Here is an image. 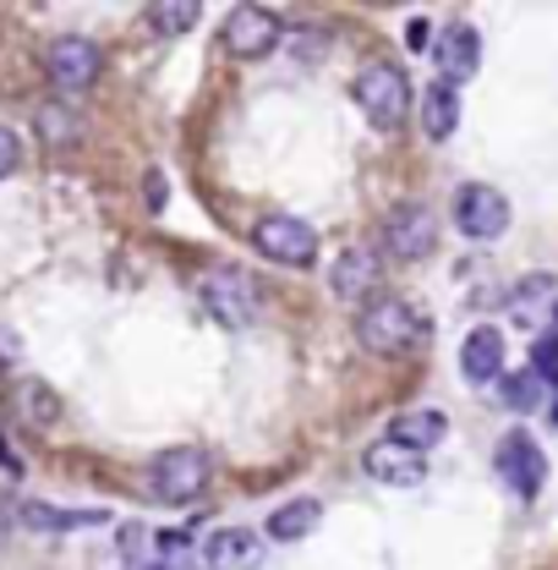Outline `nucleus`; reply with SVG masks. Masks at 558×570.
Masks as SVG:
<instances>
[{
  "instance_id": "1",
  "label": "nucleus",
  "mask_w": 558,
  "mask_h": 570,
  "mask_svg": "<svg viewBox=\"0 0 558 570\" xmlns=\"http://www.w3.org/2000/svg\"><path fill=\"white\" fill-rule=\"evenodd\" d=\"M427 318H421L411 302H400V296H378V302H367L361 313H356V341H361V352L372 356H406L417 352L421 341H427Z\"/></svg>"
},
{
  "instance_id": "2",
  "label": "nucleus",
  "mask_w": 558,
  "mask_h": 570,
  "mask_svg": "<svg viewBox=\"0 0 558 570\" xmlns=\"http://www.w3.org/2000/svg\"><path fill=\"white\" fill-rule=\"evenodd\" d=\"M209 472H213V461L203 450H192V444L165 450V455L148 461V494L165 499V504H187V499H198L209 489Z\"/></svg>"
},
{
  "instance_id": "3",
  "label": "nucleus",
  "mask_w": 558,
  "mask_h": 570,
  "mask_svg": "<svg viewBox=\"0 0 558 570\" xmlns=\"http://www.w3.org/2000/svg\"><path fill=\"white\" fill-rule=\"evenodd\" d=\"M356 105L367 110L372 127L395 132V127L406 121V110H411V82H406V71L389 67V61L361 67V77H356Z\"/></svg>"
},
{
  "instance_id": "4",
  "label": "nucleus",
  "mask_w": 558,
  "mask_h": 570,
  "mask_svg": "<svg viewBox=\"0 0 558 570\" xmlns=\"http://www.w3.org/2000/svg\"><path fill=\"white\" fill-rule=\"evenodd\" d=\"M492 472H498V483H504L515 499H537L542 494V483H548V455L537 450L531 433L515 428V433L498 439V450H492Z\"/></svg>"
},
{
  "instance_id": "5",
  "label": "nucleus",
  "mask_w": 558,
  "mask_h": 570,
  "mask_svg": "<svg viewBox=\"0 0 558 570\" xmlns=\"http://www.w3.org/2000/svg\"><path fill=\"white\" fill-rule=\"evenodd\" d=\"M252 247H258L263 258L285 264V269H307V264L318 258V230H312L307 219H296V214H263V219L252 225Z\"/></svg>"
},
{
  "instance_id": "6",
  "label": "nucleus",
  "mask_w": 558,
  "mask_h": 570,
  "mask_svg": "<svg viewBox=\"0 0 558 570\" xmlns=\"http://www.w3.org/2000/svg\"><path fill=\"white\" fill-rule=\"evenodd\" d=\"M203 307L225 330H247L258 318V285H252V275H241L236 264H213L203 275Z\"/></svg>"
},
{
  "instance_id": "7",
  "label": "nucleus",
  "mask_w": 558,
  "mask_h": 570,
  "mask_svg": "<svg viewBox=\"0 0 558 570\" xmlns=\"http://www.w3.org/2000/svg\"><path fill=\"white\" fill-rule=\"evenodd\" d=\"M432 242H438V219L427 204H395L389 219H383V253L389 258H400V264H417L432 253Z\"/></svg>"
},
{
  "instance_id": "8",
  "label": "nucleus",
  "mask_w": 558,
  "mask_h": 570,
  "mask_svg": "<svg viewBox=\"0 0 558 570\" xmlns=\"http://www.w3.org/2000/svg\"><path fill=\"white\" fill-rule=\"evenodd\" d=\"M455 225L471 236V242H492L509 230V198L498 187H482V181H466L455 193Z\"/></svg>"
},
{
  "instance_id": "9",
  "label": "nucleus",
  "mask_w": 558,
  "mask_h": 570,
  "mask_svg": "<svg viewBox=\"0 0 558 570\" xmlns=\"http://www.w3.org/2000/svg\"><path fill=\"white\" fill-rule=\"evenodd\" d=\"M44 67H50V77H56V88H67V94H88V88L99 82V71H104V56H99V45H93V39H82V33H61V39L50 45Z\"/></svg>"
},
{
  "instance_id": "10",
  "label": "nucleus",
  "mask_w": 558,
  "mask_h": 570,
  "mask_svg": "<svg viewBox=\"0 0 558 570\" xmlns=\"http://www.w3.org/2000/svg\"><path fill=\"white\" fill-rule=\"evenodd\" d=\"M279 45V17L263 6H236L230 22H225V50L241 56V61H263Z\"/></svg>"
},
{
  "instance_id": "11",
  "label": "nucleus",
  "mask_w": 558,
  "mask_h": 570,
  "mask_svg": "<svg viewBox=\"0 0 558 570\" xmlns=\"http://www.w3.org/2000/svg\"><path fill=\"white\" fill-rule=\"evenodd\" d=\"M361 466H367V478L383 483V489H417V483H427V455H411V450H400V444H389V439H378V444L361 455Z\"/></svg>"
},
{
  "instance_id": "12",
  "label": "nucleus",
  "mask_w": 558,
  "mask_h": 570,
  "mask_svg": "<svg viewBox=\"0 0 558 570\" xmlns=\"http://www.w3.org/2000/svg\"><path fill=\"white\" fill-rule=\"evenodd\" d=\"M438 67H444V82H449V88L471 82L477 67H482V33H477L471 22H449V28L438 33Z\"/></svg>"
},
{
  "instance_id": "13",
  "label": "nucleus",
  "mask_w": 558,
  "mask_h": 570,
  "mask_svg": "<svg viewBox=\"0 0 558 570\" xmlns=\"http://www.w3.org/2000/svg\"><path fill=\"white\" fill-rule=\"evenodd\" d=\"M203 566L209 570H258L263 566V538L252 527H219L203 543Z\"/></svg>"
},
{
  "instance_id": "14",
  "label": "nucleus",
  "mask_w": 558,
  "mask_h": 570,
  "mask_svg": "<svg viewBox=\"0 0 558 570\" xmlns=\"http://www.w3.org/2000/svg\"><path fill=\"white\" fill-rule=\"evenodd\" d=\"M460 373H466V384H498V373H504V335L492 324H477L460 341Z\"/></svg>"
},
{
  "instance_id": "15",
  "label": "nucleus",
  "mask_w": 558,
  "mask_h": 570,
  "mask_svg": "<svg viewBox=\"0 0 558 570\" xmlns=\"http://www.w3.org/2000/svg\"><path fill=\"white\" fill-rule=\"evenodd\" d=\"M372 285H378V253L372 247H346L335 258V269H329V291L340 302H361Z\"/></svg>"
},
{
  "instance_id": "16",
  "label": "nucleus",
  "mask_w": 558,
  "mask_h": 570,
  "mask_svg": "<svg viewBox=\"0 0 558 570\" xmlns=\"http://www.w3.org/2000/svg\"><path fill=\"white\" fill-rule=\"evenodd\" d=\"M444 433H449V417H444L438 406H417V412H400V417H395L389 444H400V450H411V455H427L432 444H444Z\"/></svg>"
},
{
  "instance_id": "17",
  "label": "nucleus",
  "mask_w": 558,
  "mask_h": 570,
  "mask_svg": "<svg viewBox=\"0 0 558 570\" xmlns=\"http://www.w3.org/2000/svg\"><path fill=\"white\" fill-rule=\"evenodd\" d=\"M17 521L28 532H77V527H104L110 515L104 510H61V504H44V499H22Z\"/></svg>"
},
{
  "instance_id": "18",
  "label": "nucleus",
  "mask_w": 558,
  "mask_h": 570,
  "mask_svg": "<svg viewBox=\"0 0 558 570\" xmlns=\"http://www.w3.org/2000/svg\"><path fill=\"white\" fill-rule=\"evenodd\" d=\"M509 307H515V324L548 335V330H554V275H531V281H520L515 285V296H509Z\"/></svg>"
},
{
  "instance_id": "19",
  "label": "nucleus",
  "mask_w": 558,
  "mask_h": 570,
  "mask_svg": "<svg viewBox=\"0 0 558 570\" xmlns=\"http://www.w3.org/2000/svg\"><path fill=\"white\" fill-rule=\"evenodd\" d=\"M455 127H460V94H455L449 82H432V88L421 94V132L432 142H444Z\"/></svg>"
},
{
  "instance_id": "20",
  "label": "nucleus",
  "mask_w": 558,
  "mask_h": 570,
  "mask_svg": "<svg viewBox=\"0 0 558 570\" xmlns=\"http://www.w3.org/2000/svg\"><path fill=\"white\" fill-rule=\"evenodd\" d=\"M318 521H323V504H318V499H290V504H279L275 515H269V538L296 543V538L318 532Z\"/></svg>"
},
{
  "instance_id": "21",
  "label": "nucleus",
  "mask_w": 558,
  "mask_h": 570,
  "mask_svg": "<svg viewBox=\"0 0 558 570\" xmlns=\"http://www.w3.org/2000/svg\"><path fill=\"white\" fill-rule=\"evenodd\" d=\"M11 406H17V412H22L28 423H39V428L61 417V395H56V390H50L44 379H22V384L11 390Z\"/></svg>"
},
{
  "instance_id": "22",
  "label": "nucleus",
  "mask_w": 558,
  "mask_h": 570,
  "mask_svg": "<svg viewBox=\"0 0 558 570\" xmlns=\"http://www.w3.org/2000/svg\"><path fill=\"white\" fill-rule=\"evenodd\" d=\"M498 401L526 417V412H537L548 401V384H537L531 373H498Z\"/></svg>"
},
{
  "instance_id": "23",
  "label": "nucleus",
  "mask_w": 558,
  "mask_h": 570,
  "mask_svg": "<svg viewBox=\"0 0 558 570\" xmlns=\"http://www.w3.org/2000/svg\"><path fill=\"white\" fill-rule=\"evenodd\" d=\"M203 11H198V0H170V6H148V22L159 28V33H187L192 22H198Z\"/></svg>"
},
{
  "instance_id": "24",
  "label": "nucleus",
  "mask_w": 558,
  "mask_h": 570,
  "mask_svg": "<svg viewBox=\"0 0 558 570\" xmlns=\"http://www.w3.org/2000/svg\"><path fill=\"white\" fill-rule=\"evenodd\" d=\"M531 379H537V384H548V390H554V335H537V352H531Z\"/></svg>"
},
{
  "instance_id": "25",
  "label": "nucleus",
  "mask_w": 558,
  "mask_h": 570,
  "mask_svg": "<svg viewBox=\"0 0 558 570\" xmlns=\"http://www.w3.org/2000/svg\"><path fill=\"white\" fill-rule=\"evenodd\" d=\"M17 165H22V138H17L11 127H0V181H6Z\"/></svg>"
},
{
  "instance_id": "26",
  "label": "nucleus",
  "mask_w": 558,
  "mask_h": 570,
  "mask_svg": "<svg viewBox=\"0 0 558 570\" xmlns=\"http://www.w3.org/2000/svg\"><path fill=\"white\" fill-rule=\"evenodd\" d=\"M11 527H17V504H11V499H0V549L11 543Z\"/></svg>"
},
{
  "instance_id": "27",
  "label": "nucleus",
  "mask_w": 558,
  "mask_h": 570,
  "mask_svg": "<svg viewBox=\"0 0 558 570\" xmlns=\"http://www.w3.org/2000/svg\"><path fill=\"white\" fill-rule=\"evenodd\" d=\"M148 570H198V566H192L187 554H159V560H153Z\"/></svg>"
},
{
  "instance_id": "28",
  "label": "nucleus",
  "mask_w": 558,
  "mask_h": 570,
  "mask_svg": "<svg viewBox=\"0 0 558 570\" xmlns=\"http://www.w3.org/2000/svg\"><path fill=\"white\" fill-rule=\"evenodd\" d=\"M148 204L165 209V181H159V170H148Z\"/></svg>"
},
{
  "instance_id": "29",
  "label": "nucleus",
  "mask_w": 558,
  "mask_h": 570,
  "mask_svg": "<svg viewBox=\"0 0 558 570\" xmlns=\"http://www.w3.org/2000/svg\"><path fill=\"white\" fill-rule=\"evenodd\" d=\"M406 45H411V50H421V45H427V17H417V22L406 28Z\"/></svg>"
},
{
  "instance_id": "30",
  "label": "nucleus",
  "mask_w": 558,
  "mask_h": 570,
  "mask_svg": "<svg viewBox=\"0 0 558 570\" xmlns=\"http://www.w3.org/2000/svg\"><path fill=\"white\" fill-rule=\"evenodd\" d=\"M11 362H17V341L0 330V367H11Z\"/></svg>"
},
{
  "instance_id": "31",
  "label": "nucleus",
  "mask_w": 558,
  "mask_h": 570,
  "mask_svg": "<svg viewBox=\"0 0 558 570\" xmlns=\"http://www.w3.org/2000/svg\"><path fill=\"white\" fill-rule=\"evenodd\" d=\"M0 466H6V472H11V478H17V472H22V461H17V455H11V444H6V439H0Z\"/></svg>"
}]
</instances>
